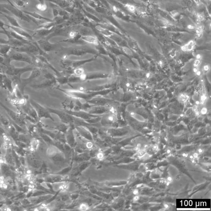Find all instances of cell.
Returning a JSON list of instances; mask_svg holds the SVG:
<instances>
[{"label":"cell","mask_w":211,"mask_h":211,"mask_svg":"<svg viewBox=\"0 0 211 211\" xmlns=\"http://www.w3.org/2000/svg\"><path fill=\"white\" fill-rule=\"evenodd\" d=\"M66 96L75 99H82L86 102L97 96H104L115 90V88L99 90H79V89H66L57 88Z\"/></svg>","instance_id":"6da1fadb"},{"label":"cell","mask_w":211,"mask_h":211,"mask_svg":"<svg viewBox=\"0 0 211 211\" xmlns=\"http://www.w3.org/2000/svg\"><path fill=\"white\" fill-rule=\"evenodd\" d=\"M46 154L51 161L57 166L65 168L71 163V162H69L66 159L63 152L54 145H49L46 150Z\"/></svg>","instance_id":"7a4b0ae2"},{"label":"cell","mask_w":211,"mask_h":211,"mask_svg":"<svg viewBox=\"0 0 211 211\" xmlns=\"http://www.w3.org/2000/svg\"><path fill=\"white\" fill-rule=\"evenodd\" d=\"M4 57L3 62L2 64L5 67L10 65V62L12 61H24L29 64H32L31 57L29 55L25 53L16 51L11 48L10 51L6 57Z\"/></svg>","instance_id":"3957f363"},{"label":"cell","mask_w":211,"mask_h":211,"mask_svg":"<svg viewBox=\"0 0 211 211\" xmlns=\"http://www.w3.org/2000/svg\"><path fill=\"white\" fill-rule=\"evenodd\" d=\"M32 65V64H29V65L25 67L18 68L10 65L6 67L5 74L11 77L12 81L16 83V85H18L21 81V76L23 74L26 72L31 71L34 69Z\"/></svg>","instance_id":"277c9868"},{"label":"cell","mask_w":211,"mask_h":211,"mask_svg":"<svg viewBox=\"0 0 211 211\" xmlns=\"http://www.w3.org/2000/svg\"><path fill=\"white\" fill-rule=\"evenodd\" d=\"M101 127L104 128H117L118 127L117 111L114 107L108 113L103 114L100 121Z\"/></svg>","instance_id":"5b68a950"},{"label":"cell","mask_w":211,"mask_h":211,"mask_svg":"<svg viewBox=\"0 0 211 211\" xmlns=\"http://www.w3.org/2000/svg\"><path fill=\"white\" fill-rule=\"evenodd\" d=\"M87 54L99 55L95 48H94L84 45H77L75 47L68 49L66 51V55L68 57L71 55L82 56Z\"/></svg>","instance_id":"8992f818"},{"label":"cell","mask_w":211,"mask_h":211,"mask_svg":"<svg viewBox=\"0 0 211 211\" xmlns=\"http://www.w3.org/2000/svg\"><path fill=\"white\" fill-rule=\"evenodd\" d=\"M31 72L30 76L28 78H27V79L21 78V81L20 82V83L18 85H17L20 91L23 95H24L25 89L26 87L29 84L31 83L33 80L35 79L36 78H38L41 75V70L38 68H34L32 70Z\"/></svg>","instance_id":"52a82bcc"},{"label":"cell","mask_w":211,"mask_h":211,"mask_svg":"<svg viewBox=\"0 0 211 211\" xmlns=\"http://www.w3.org/2000/svg\"><path fill=\"white\" fill-rule=\"evenodd\" d=\"M50 113L56 115L61 121V122L68 124L69 126H74V116L66 113L64 110H59L57 109L46 107Z\"/></svg>","instance_id":"ba28073f"},{"label":"cell","mask_w":211,"mask_h":211,"mask_svg":"<svg viewBox=\"0 0 211 211\" xmlns=\"http://www.w3.org/2000/svg\"><path fill=\"white\" fill-rule=\"evenodd\" d=\"M111 75L109 73L103 71H94V72H85L80 76L81 82L87 81L92 80L102 79L109 78Z\"/></svg>","instance_id":"9c48e42d"},{"label":"cell","mask_w":211,"mask_h":211,"mask_svg":"<svg viewBox=\"0 0 211 211\" xmlns=\"http://www.w3.org/2000/svg\"><path fill=\"white\" fill-rule=\"evenodd\" d=\"M29 101L37 113L38 117L39 120L43 118H49L54 122V119L52 117L51 113L48 111L47 108L41 105L32 99H30Z\"/></svg>","instance_id":"30bf717a"},{"label":"cell","mask_w":211,"mask_h":211,"mask_svg":"<svg viewBox=\"0 0 211 211\" xmlns=\"http://www.w3.org/2000/svg\"><path fill=\"white\" fill-rule=\"evenodd\" d=\"M12 48L16 51L25 53L29 55H36L39 54V49L36 42L32 43L31 42L24 44L23 46L20 47Z\"/></svg>","instance_id":"8fae6325"},{"label":"cell","mask_w":211,"mask_h":211,"mask_svg":"<svg viewBox=\"0 0 211 211\" xmlns=\"http://www.w3.org/2000/svg\"><path fill=\"white\" fill-rule=\"evenodd\" d=\"M87 102L92 105L105 106L109 107H113V105L117 103L114 100L104 97L103 96H97Z\"/></svg>","instance_id":"7c38bea8"},{"label":"cell","mask_w":211,"mask_h":211,"mask_svg":"<svg viewBox=\"0 0 211 211\" xmlns=\"http://www.w3.org/2000/svg\"><path fill=\"white\" fill-rule=\"evenodd\" d=\"M77 164L74 166L73 165L72 169L70 171V176L72 179H74L78 177L86 169L91 165V163L90 160L88 161L82 162H76Z\"/></svg>","instance_id":"4fadbf2b"},{"label":"cell","mask_w":211,"mask_h":211,"mask_svg":"<svg viewBox=\"0 0 211 211\" xmlns=\"http://www.w3.org/2000/svg\"><path fill=\"white\" fill-rule=\"evenodd\" d=\"M12 83V80L6 74L0 73V87L7 90L10 94H12L14 92Z\"/></svg>","instance_id":"5bb4252c"},{"label":"cell","mask_w":211,"mask_h":211,"mask_svg":"<svg viewBox=\"0 0 211 211\" xmlns=\"http://www.w3.org/2000/svg\"><path fill=\"white\" fill-rule=\"evenodd\" d=\"M2 5L10 12V14H13L15 17H17L21 20L27 21V22L30 21V20L23 12V11H21L18 9L16 7L14 6L11 4H3Z\"/></svg>","instance_id":"9a60e30c"},{"label":"cell","mask_w":211,"mask_h":211,"mask_svg":"<svg viewBox=\"0 0 211 211\" xmlns=\"http://www.w3.org/2000/svg\"><path fill=\"white\" fill-rule=\"evenodd\" d=\"M64 110L66 113L71 115L72 116H74L75 117H78V118H81V119L85 120H89V119H91V118L99 117V116L102 115H96L90 114L88 112L83 110L69 111L66 110Z\"/></svg>","instance_id":"2e32d148"},{"label":"cell","mask_w":211,"mask_h":211,"mask_svg":"<svg viewBox=\"0 0 211 211\" xmlns=\"http://www.w3.org/2000/svg\"><path fill=\"white\" fill-rule=\"evenodd\" d=\"M20 108L23 112L33 117L36 121L39 120L37 113L29 100H27L25 103L20 105Z\"/></svg>","instance_id":"e0dca14e"},{"label":"cell","mask_w":211,"mask_h":211,"mask_svg":"<svg viewBox=\"0 0 211 211\" xmlns=\"http://www.w3.org/2000/svg\"><path fill=\"white\" fill-rule=\"evenodd\" d=\"M43 133L45 134L51 138L53 140L59 141L63 143H66V138H65V134L58 131L57 130L55 131H50L42 129Z\"/></svg>","instance_id":"ac0fdd59"},{"label":"cell","mask_w":211,"mask_h":211,"mask_svg":"<svg viewBox=\"0 0 211 211\" xmlns=\"http://www.w3.org/2000/svg\"><path fill=\"white\" fill-rule=\"evenodd\" d=\"M0 106L8 114L14 121L20 123L24 122L23 115L20 113H17L13 111L1 102H0Z\"/></svg>","instance_id":"d6986e66"},{"label":"cell","mask_w":211,"mask_h":211,"mask_svg":"<svg viewBox=\"0 0 211 211\" xmlns=\"http://www.w3.org/2000/svg\"><path fill=\"white\" fill-rule=\"evenodd\" d=\"M75 127L69 126V129L65 135L66 143H67L71 147L74 148L76 145V137L74 133Z\"/></svg>","instance_id":"ffe728a7"},{"label":"cell","mask_w":211,"mask_h":211,"mask_svg":"<svg viewBox=\"0 0 211 211\" xmlns=\"http://www.w3.org/2000/svg\"><path fill=\"white\" fill-rule=\"evenodd\" d=\"M114 107H109L105 106H94L87 111L90 114L96 115H102L111 111Z\"/></svg>","instance_id":"44dd1931"},{"label":"cell","mask_w":211,"mask_h":211,"mask_svg":"<svg viewBox=\"0 0 211 211\" xmlns=\"http://www.w3.org/2000/svg\"><path fill=\"white\" fill-rule=\"evenodd\" d=\"M36 42L37 43L38 47L46 53L52 51L56 46L55 44H53L50 43L48 40H46V39H40Z\"/></svg>","instance_id":"7402d4cb"},{"label":"cell","mask_w":211,"mask_h":211,"mask_svg":"<svg viewBox=\"0 0 211 211\" xmlns=\"http://www.w3.org/2000/svg\"><path fill=\"white\" fill-rule=\"evenodd\" d=\"M58 83L56 78L53 79H46L42 83L38 84L32 85H30L31 87L34 89H41L53 87L56 85Z\"/></svg>","instance_id":"603a6c76"},{"label":"cell","mask_w":211,"mask_h":211,"mask_svg":"<svg viewBox=\"0 0 211 211\" xmlns=\"http://www.w3.org/2000/svg\"><path fill=\"white\" fill-rule=\"evenodd\" d=\"M91 157L89 152L79 153L74 151L73 160L74 162H82L90 160Z\"/></svg>","instance_id":"cb8c5ba5"},{"label":"cell","mask_w":211,"mask_h":211,"mask_svg":"<svg viewBox=\"0 0 211 211\" xmlns=\"http://www.w3.org/2000/svg\"><path fill=\"white\" fill-rule=\"evenodd\" d=\"M75 129L76 130L77 132L79 133L80 135L82 137L88 139L91 141H94L93 136L91 133L89 131L88 129L83 126H78L75 127Z\"/></svg>","instance_id":"d4e9b609"},{"label":"cell","mask_w":211,"mask_h":211,"mask_svg":"<svg viewBox=\"0 0 211 211\" xmlns=\"http://www.w3.org/2000/svg\"><path fill=\"white\" fill-rule=\"evenodd\" d=\"M10 28L12 31L16 32L17 34L20 35L21 36L29 40H33V37L31 35L29 34L27 32L23 29L21 27H14V26H9Z\"/></svg>","instance_id":"484cf974"},{"label":"cell","mask_w":211,"mask_h":211,"mask_svg":"<svg viewBox=\"0 0 211 211\" xmlns=\"http://www.w3.org/2000/svg\"><path fill=\"white\" fill-rule=\"evenodd\" d=\"M98 56H99L94 55L92 57L88 59H83V60L73 61L72 67L73 68L79 67L80 66L84 65V64H86L94 61L96 60V59H97Z\"/></svg>","instance_id":"4316f807"},{"label":"cell","mask_w":211,"mask_h":211,"mask_svg":"<svg viewBox=\"0 0 211 211\" xmlns=\"http://www.w3.org/2000/svg\"><path fill=\"white\" fill-rule=\"evenodd\" d=\"M36 56L38 58H39V59H40V60H41V61H42V62H43V63L45 64V65H46V66H48V67L50 68V69H51L52 70L55 72V74L57 76V77L59 76H60L61 75L59 71H57L56 69H55L53 66H52V64H51L48 61V59L46 58V57L44 56L43 55H38Z\"/></svg>","instance_id":"83f0119b"},{"label":"cell","mask_w":211,"mask_h":211,"mask_svg":"<svg viewBox=\"0 0 211 211\" xmlns=\"http://www.w3.org/2000/svg\"><path fill=\"white\" fill-rule=\"evenodd\" d=\"M54 28L46 29L44 28L38 29L35 32L33 36H37L40 37H46L51 34L54 31Z\"/></svg>","instance_id":"f1b7e54d"},{"label":"cell","mask_w":211,"mask_h":211,"mask_svg":"<svg viewBox=\"0 0 211 211\" xmlns=\"http://www.w3.org/2000/svg\"><path fill=\"white\" fill-rule=\"evenodd\" d=\"M68 57V56L65 55L59 61V65L61 67L64 69H69L72 67L73 61L69 59Z\"/></svg>","instance_id":"f546056e"},{"label":"cell","mask_w":211,"mask_h":211,"mask_svg":"<svg viewBox=\"0 0 211 211\" xmlns=\"http://www.w3.org/2000/svg\"><path fill=\"white\" fill-rule=\"evenodd\" d=\"M81 39L85 41L86 43L92 44L94 45V46H97L100 43L97 36L95 35L81 36Z\"/></svg>","instance_id":"4dcf8cb0"},{"label":"cell","mask_w":211,"mask_h":211,"mask_svg":"<svg viewBox=\"0 0 211 211\" xmlns=\"http://www.w3.org/2000/svg\"><path fill=\"white\" fill-rule=\"evenodd\" d=\"M69 127V125L61 122V123H55L53 128L56 130H57L65 134L68 130Z\"/></svg>","instance_id":"1f68e13d"},{"label":"cell","mask_w":211,"mask_h":211,"mask_svg":"<svg viewBox=\"0 0 211 211\" xmlns=\"http://www.w3.org/2000/svg\"><path fill=\"white\" fill-rule=\"evenodd\" d=\"M32 65L38 69L45 68L46 65L36 55H33L31 57Z\"/></svg>","instance_id":"d6a6232c"},{"label":"cell","mask_w":211,"mask_h":211,"mask_svg":"<svg viewBox=\"0 0 211 211\" xmlns=\"http://www.w3.org/2000/svg\"><path fill=\"white\" fill-rule=\"evenodd\" d=\"M11 48V46L8 44L0 43V55L3 57H6Z\"/></svg>","instance_id":"836d02e7"},{"label":"cell","mask_w":211,"mask_h":211,"mask_svg":"<svg viewBox=\"0 0 211 211\" xmlns=\"http://www.w3.org/2000/svg\"><path fill=\"white\" fill-rule=\"evenodd\" d=\"M69 75H61L59 77H56V80L59 84L64 85L69 84Z\"/></svg>","instance_id":"e575fe53"},{"label":"cell","mask_w":211,"mask_h":211,"mask_svg":"<svg viewBox=\"0 0 211 211\" xmlns=\"http://www.w3.org/2000/svg\"><path fill=\"white\" fill-rule=\"evenodd\" d=\"M95 49L97 50L99 55H103L104 56H107L108 54V51L106 49L102 44L101 43L95 46Z\"/></svg>","instance_id":"d590c367"},{"label":"cell","mask_w":211,"mask_h":211,"mask_svg":"<svg viewBox=\"0 0 211 211\" xmlns=\"http://www.w3.org/2000/svg\"><path fill=\"white\" fill-rule=\"evenodd\" d=\"M3 15H4L6 17L7 19L8 20L9 23L11 24V25L10 26H14V27H21L18 23H17V20L14 17H12V16L6 14H3Z\"/></svg>","instance_id":"8d00e7d4"},{"label":"cell","mask_w":211,"mask_h":211,"mask_svg":"<svg viewBox=\"0 0 211 211\" xmlns=\"http://www.w3.org/2000/svg\"><path fill=\"white\" fill-rule=\"evenodd\" d=\"M81 82L80 79V77L77 76L75 75H71L69 76V83H76Z\"/></svg>","instance_id":"74e56055"},{"label":"cell","mask_w":211,"mask_h":211,"mask_svg":"<svg viewBox=\"0 0 211 211\" xmlns=\"http://www.w3.org/2000/svg\"><path fill=\"white\" fill-rule=\"evenodd\" d=\"M84 69L81 67H77V68H74L73 70V75L77 76L80 77L84 74Z\"/></svg>","instance_id":"f35d334b"},{"label":"cell","mask_w":211,"mask_h":211,"mask_svg":"<svg viewBox=\"0 0 211 211\" xmlns=\"http://www.w3.org/2000/svg\"><path fill=\"white\" fill-rule=\"evenodd\" d=\"M15 5L19 7H23L27 4V3L23 0H12Z\"/></svg>","instance_id":"ab89813d"},{"label":"cell","mask_w":211,"mask_h":211,"mask_svg":"<svg viewBox=\"0 0 211 211\" xmlns=\"http://www.w3.org/2000/svg\"><path fill=\"white\" fill-rule=\"evenodd\" d=\"M44 78L46 79H55L56 77H55V76H54L53 74H52L51 73H50L49 72H45V74H44V76H43Z\"/></svg>","instance_id":"60d3db41"},{"label":"cell","mask_w":211,"mask_h":211,"mask_svg":"<svg viewBox=\"0 0 211 211\" xmlns=\"http://www.w3.org/2000/svg\"><path fill=\"white\" fill-rule=\"evenodd\" d=\"M123 51L126 54L129 55H132V53L130 49L127 48L126 47H123Z\"/></svg>","instance_id":"b9f144b4"},{"label":"cell","mask_w":211,"mask_h":211,"mask_svg":"<svg viewBox=\"0 0 211 211\" xmlns=\"http://www.w3.org/2000/svg\"><path fill=\"white\" fill-rule=\"evenodd\" d=\"M135 106L133 104H130L127 107H126V109L128 110V111H132L135 109Z\"/></svg>","instance_id":"7bdbcfd3"},{"label":"cell","mask_w":211,"mask_h":211,"mask_svg":"<svg viewBox=\"0 0 211 211\" xmlns=\"http://www.w3.org/2000/svg\"><path fill=\"white\" fill-rule=\"evenodd\" d=\"M4 59V57L0 55V64H2L3 63Z\"/></svg>","instance_id":"ee69618b"},{"label":"cell","mask_w":211,"mask_h":211,"mask_svg":"<svg viewBox=\"0 0 211 211\" xmlns=\"http://www.w3.org/2000/svg\"><path fill=\"white\" fill-rule=\"evenodd\" d=\"M129 9L130 10H131V11H133L135 10V8L133 6L131 5L129 7Z\"/></svg>","instance_id":"f6af8a7d"},{"label":"cell","mask_w":211,"mask_h":211,"mask_svg":"<svg viewBox=\"0 0 211 211\" xmlns=\"http://www.w3.org/2000/svg\"><path fill=\"white\" fill-rule=\"evenodd\" d=\"M198 18H199V20H202V19H203V15H202V14H199V15H198Z\"/></svg>","instance_id":"bcb514c9"},{"label":"cell","mask_w":211,"mask_h":211,"mask_svg":"<svg viewBox=\"0 0 211 211\" xmlns=\"http://www.w3.org/2000/svg\"><path fill=\"white\" fill-rule=\"evenodd\" d=\"M3 188H4V189H7L8 188V186L7 185V184H3Z\"/></svg>","instance_id":"7dc6e473"},{"label":"cell","mask_w":211,"mask_h":211,"mask_svg":"<svg viewBox=\"0 0 211 211\" xmlns=\"http://www.w3.org/2000/svg\"><path fill=\"white\" fill-rule=\"evenodd\" d=\"M32 173V171L31 170H30V169H29V170H27V174H31Z\"/></svg>","instance_id":"c3c4849f"},{"label":"cell","mask_w":211,"mask_h":211,"mask_svg":"<svg viewBox=\"0 0 211 211\" xmlns=\"http://www.w3.org/2000/svg\"><path fill=\"white\" fill-rule=\"evenodd\" d=\"M5 183L4 180H1L0 181V184H4Z\"/></svg>","instance_id":"681fc988"},{"label":"cell","mask_w":211,"mask_h":211,"mask_svg":"<svg viewBox=\"0 0 211 211\" xmlns=\"http://www.w3.org/2000/svg\"><path fill=\"white\" fill-rule=\"evenodd\" d=\"M1 180H4L5 177H3V176H1Z\"/></svg>","instance_id":"f907efd6"},{"label":"cell","mask_w":211,"mask_h":211,"mask_svg":"<svg viewBox=\"0 0 211 211\" xmlns=\"http://www.w3.org/2000/svg\"><path fill=\"white\" fill-rule=\"evenodd\" d=\"M3 73L2 69L1 68V67H0V73Z\"/></svg>","instance_id":"816d5d0a"},{"label":"cell","mask_w":211,"mask_h":211,"mask_svg":"<svg viewBox=\"0 0 211 211\" xmlns=\"http://www.w3.org/2000/svg\"><path fill=\"white\" fill-rule=\"evenodd\" d=\"M23 1H24V2H25L27 3V0H23Z\"/></svg>","instance_id":"f5cc1de1"},{"label":"cell","mask_w":211,"mask_h":211,"mask_svg":"<svg viewBox=\"0 0 211 211\" xmlns=\"http://www.w3.org/2000/svg\"><path fill=\"white\" fill-rule=\"evenodd\" d=\"M65 1H67L71 2V0H65Z\"/></svg>","instance_id":"db71d44e"},{"label":"cell","mask_w":211,"mask_h":211,"mask_svg":"<svg viewBox=\"0 0 211 211\" xmlns=\"http://www.w3.org/2000/svg\"><path fill=\"white\" fill-rule=\"evenodd\" d=\"M0 94H1V90H0Z\"/></svg>","instance_id":"11a10c76"},{"label":"cell","mask_w":211,"mask_h":211,"mask_svg":"<svg viewBox=\"0 0 211 211\" xmlns=\"http://www.w3.org/2000/svg\"><path fill=\"white\" fill-rule=\"evenodd\" d=\"M1 176H0V181H1Z\"/></svg>","instance_id":"9f6ffc18"},{"label":"cell","mask_w":211,"mask_h":211,"mask_svg":"<svg viewBox=\"0 0 211 211\" xmlns=\"http://www.w3.org/2000/svg\"></svg>","instance_id":"6f0895ef"}]
</instances>
